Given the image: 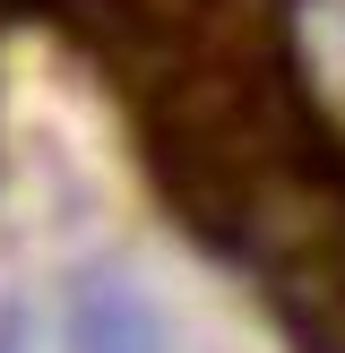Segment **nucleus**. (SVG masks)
Returning a JSON list of instances; mask_svg holds the SVG:
<instances>
[{"label":"nucleus","mask_w":345,"mask_h":353,"mask_svg":"<svg viewBox=\"0 0 345 353\" xmlns=\"http://www.w3.org/2000/svg\"><path fill=\"white\" fill-rule=\"evenodd\" d=\"M69 353H172L155 302L130 285V276H86L78 302H69Z\"/></svg>","instance_id":"1"}]
</instances>
